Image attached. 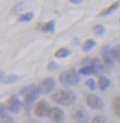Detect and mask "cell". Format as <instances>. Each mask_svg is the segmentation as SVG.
Masks as SVG:
<instances>
[{"mask_svg": "<svg viewBox=\"0 0 120 123\" xmlns=\"http://www.w3.org/2000/svg\"><path fill=\"white\" fill-rule=\"evenodd\" d=\"M1 81L2 83H13V82H16L17 80L19 79L18 76L15 75V74H9L7 76H3V72H1Z\"/></svg>", "mask_w": 120, "mask_h": 123, "instance_id": "9a60e30c", "label": "cell"}, {"mask_svg": "<svg viewBox=\"0 0 120 123\" xmlns=\"http://www.w3.org/2000/svg\"><path fill=\"white\" fill-rule=\"evenodd\" d=\"M86 104L90 108L95 109V110H100V109L103 108V106H104L103 101L99 96H97L96 94H93V93H89L87 95Z\"/></svg>", "mask_w": 120, "mask_h": 123, "instance_id": "8992f818", "label": "cell"}, {"mask_svg": "<svg viewBox=\"0 0 120 123\" xmlns=\"http://www.w3.org/2000/svg\"><path fill=\"white\" fill-rule=\"evenodd\" d=\"M58 80L64 86H75L79 82V77L78 72L74 68H71L60 74Z\"/></svg>", "mask_w": 120, "mask_h": 123, "instance_id": "3957f363", "label": "cell"}, {"mask_svg": "<svg viewBox=\"0 0 120 123\" xmlns=\"http://www.w3.org/2000/svg\"><path fill=\"white\" fill-rule=\"evenodd\" d=\"M49 119L54 123H62L65 119V113L59 107H51V110L48 115Z\"/></svg>", "mask_w": 120, "mask_h": 123, "instance_id": "9c48e42d", "label": "cell"}, {"mask_svg": "<svg viewBox=\"0 0 120 123\" xmlns=\"http://www.w3.org/2000/svg\"><path fill=\"white\" fill-rule=\"evenodd\" d=\"M101 55L103 59V63L105 65V67L108 68H112L114 66V58L112 55V48L109 45H104L101 49Z\"/></svg>", "mask_w": 120, "mask_h": 123, "instance_id": "30bf717a", "label": "cell"}, {"mask_svg": "<svg viewBox=\"0 0 120 123\" xmlns=\"http://www.w3.org/2000/svg\"><path fill=\"white\" fill-rule=\"evenodd\" d=\"M89 64H90V65L94 68V69H95V75H98V74L103 72V71L105 70V68H106L104 63L102 64V61H101L98 57H95V58L91 59Z\"/></svg>", "mask_w": 120, "mask_h": 123, "instance_id": "8fae6325", "label": "cell"}, {"mask_svg": "<svg viewBox=\"0 0 120 123\" xmlns=\"http://www.w3.org/2000/svg\"><path fill=\"white\" fill-rule=\"evenodd\" d=\"M91 123H108V119L103 115H98L91 119Z\"/></svg>", "mask_w": 120, "mask_h": 123, "instance_id": "603a6c76", "label": "cell"}, {"mask_svg": "<svg viewBox=\"0 0 120 123\" xmlns=\"http://www.w3.org/2000/svg\"><path fill=\"white\" fill-rule=\"evenodd\" d=\"M112 55L114 61L120 64V44H116L112 47Z\"/></svg>", "mask_w": 120, "mask_h": 123, "instance_id": "ffe728a7", "label": "cell"}, {"mask_svg": "<svg viewBox=\"0 0 120 123\" xmlns=\"http://www.w3.org/2000/svg\"><path fill=\"white\" fill-rule=\"evenodd\" d=\"M86 85L89 87V89L91 91H95L96 90V83L95 80L93 79H88L86 80Z\"/></svg>", "mask_w": 120, "mask_h": 123, "instance_id": "cb8c5ba5", "label": "cell"}, {"mask_svg": "<svg viewBox=\"0 0 120 123\" xmlns=\"http://www.w3.org/2000/svg\"><path fill=\"white\" fill-rule=\"evenodd\" d=\"M58 68V66H57V64L54 61H51L48 63L47 65V69L49 71H54L56 68Z\"/></svg>", "mask_w": 120, "mask_h": 123, "instance_id": "d4e9b609", "label": "cell"}, {"mask_svg": "<svg viewBox=\"0 0 120 123\" xmlns=\"http://www.w3.org/2000/svg\"><path fill=\"white\" fill-rule=\"evenodd\" d=\"M54 28H55V22H54V20H51L49 22L41 25L40 30L44 32H54Z\"/></svg>", "mask_w": 120, "mask_h": 123, "instance_id": "4fadbf2b", "label": "cell"}, {"mask_svg": "<svg viewBox=\"0 0 120 123\" xmlns=\"http://www.w3.org/2000/svg\"><path fill=\"white\" fill-rule=\"evenodd\" d=\"M118 6H119V2H114L111 6H108L107 8H105L102 11H101L100 14H99V16H107V15H110L111 13L114 12V10H116Z\"/></svg>", "mask_w": 120, "mask_h": 123, "instance_id": "5bb4252c", "label": "cell"}, {"mask_svg": "<svg viewBox=\"0 0 120 123\" xmlns=\"http://www.w3.org/2000/svg\"><path fill=\"white\" fill-rule=\"evenodd\" d=\"M83 0H69V2H71L72 4H75V5H78V4H80Z\"/></svg>", "mask_w": 120, "mask_h": 123, "instance_id": "83f0119b", "label": "cell"}, {"mask_svg": "<svg viewBox=\"0 0 120 123\" xmlns=\"http://www.w3.org/2000/svg\"><path fill=\"white\" fill-rule=\"evenodd\" d=\"M1 123H14V118L11 116L6 115V117H1Z\"/></svg>", "mask_w": 120, "mask_h": 123, "instance_id": "484cf974", "label": "cell"}, {"mask_svg": "<svg viewBox=\"0 0 120 123\" xmlns=\"http://www.w3.org/2000/svg\"><path fill=\"white\" fill-rule=\"evenodd\" d=\"M27 123H40V122L38 120H36V119H30Z\"/></svg>", "mask_w": 120, "mask_h": 123, "instance_id": "f1b7e54d", "label": "cell"}, {"mask_svg": "<svg viewBox=\"0 0 120 123\" xmlns=\"http://www.w3.org/2000/svg\"><path fill=\"white\" fill-rule=\"evenodd\" d=\"M72 118L77 123H88L89 115L82 106H77L72 111Z\"/></svg>", "mask_w": 120, "mask_h": 123, "instance_id": "52a82bcc", "label": "cell"}, {"mask_svg": "<svg viewBox=\"0 0 120 123\" xmlns=\"http://www.w3.org/2000/svg\"><path fill=\"white\" fill-rule=\"evenodd\" d=\"M0 107H1V108H0V110H1V117H6V115H7V111H8L6 105H4V104H1Z\"/></svg>", "mask_w": 120, "mask_h": 123, "instance_id": "4316f807", "label": "cell"}, {"mask_svg": "<svg viewBox=\"0 0 120 123\" xmlns=\"http://www.w3.org/2000/svg\"><path fill=\"white\" fill-rule=\"evenodd\" d=\"M70 54H71V52H70V50L68 49V48L62 47V48H59L54 53V56L57 57V58H66Z\"/></svg>", "mask_w": 120, "mask_h": 123, "instance_id": "e0dca14e", "label": "cell"}, {"mask_svg": "<svg viewBox=\"0 0 120 123\" xmlns=\"http://www.w3.org/2000/svg\"><path fill=\"white\" fill-rule=\"evenodd\" d=\"M95 45H96L95 40H93V39H88V40H86V41L84 42L83 44H82V46H81V47H82V51H83V52H89V51H90Z\"/></svg>", "mask_w": 120, "mask_h": 123, "instance_id": "ac0fdd59", "label": "cell"}, {"mask_svg": "<svg viewBox=\"0 0 120 123\" xmlns=\"http://www.w3.org/2000/svg\"><path fill=\"white\" fill-rule=\"evenodd\" d=\"M6 105L8 111H10L14 114H17L20 111L21 106L23 105V103H21V101L18 99L17 95H12L7 99Z\"/></svg>", "mask_w": 120, "mask_h": 123, "instance_id": "ba28073f", "label": "cell"}, {"mask_svg": "<svg viewBox=\"0 0 120 123\" xmlns=\"http://www.w3.org/2000/svg\"><path fill=\"white\" fill-rule=\"evenodd\" d=\"M92 31L95 33L96 35H103L104 32H105V29L104 27L101 24H97L95 26H93L92 28Z\"/></svg>", "mask_w": 120, "mask_h": 123, "instance_id": "7402d4cb", "label": "cell"}, {"mask_svg": "<svg viewBox=\"0 0 120 123\" xmlns=\"http://www.w3.org/2000/svg\"><path fill=\"white\" fill-rule=\"evenodd\" d=\"M112 110L117 117L120 118V96H116L112 102Z\"/></svg>", "mask_w": 120, "mask_h": 123, "instance_id": "7c38bea8", "label": "cell"}, {"mask_svg": "<svg viewBox=\"0 0 120 123\" xmlns=\"http://www.w3.org/2000/svg\"><path fill=\"white\" fill-rule=\"evenodd\" d=\"M50 110H51L50 105H49V103L47 101H45L44 99L38 101L35 104V105H34V107H33L34 115L38 117H48Z\"/></svg>", "mask_w": 120, "mask_h": 123, "instance_id": "277c9868", "label": "cell"}, {"mask_svg": "<svg viewBox=\"0 0 120 123\" xmlns=\"http://www.w3.org/2000/svg\"><path fill=\"white\" fill-rule=\"evenodd\" d=\"M52 100L58 105L69 106L75 103L76 95L72 91L66 89H58L52 94Z\"/></svg>", "mask_w": 120, "mask_h": 123, "instance_id": "7a4b0ae2", "label": "cell"}, {"mask_svg": "<svg viewBox=\"0 0 120 123\" xmlns=\"http://www.w3.org/2000/svg\"><path fill=\"white\" fill-rule=\"evenodd\" d=\"M98 85L101 91H105L110 85V80L107 79L105 76H101L98 80Z\"/></svg>", "mask_w": 120, "mask_h": 123, "instance_id": "2e32d148", "label": "cell"}, {"mask_svg": "<svg viewBox=\"0 0 120 123\" xmlns=\"http://www.w3.org/2000/svg\"><path fill=\"white\" fill-rule=\"evenodd\" d=\"M55 87V80L53 77H48L43 79L42 81H40V83L38 84L39 91L42 94H47L53 92Z\"/></svg>", "mask_w": 120, "mask_h": 123, "instance_id": "5b68a950", "label": "cell"}, {"mask_svg": "<svg viewBox=\"0 0 120 123\" xmlns=\"http://www.w3.org/2000/svg\"><path fill=\"white\" fill-rule=\"evenodd\" d=\"M78 73L81 74V75H91V74H95V69L90 64H89L87 66H84V67L79 68Z\"/></svg>", "mask_w": 120, "mask_h": 123, "instance_id": "d6986e66", "label": "cell"}, {"mask_svg": "<svg viewBox=\"0 0 120 123\" xmlns=\"http://www.w3.org/2000/svg\"><path fill=\"white\" fill-rule=\"evenodd\" d=\"M119 21H120V20H119Z\"/></svg>", "mask_w": 120, "mask_h": 123, "instance_id": "f546056e", "label": "cell"}, {"mask_svg": "<svg viewBox=\"0 0 120 123\" xmlns=\"http://www.w3.org/2000/svg\"><path fill=\"white\" fill-rule=\"evenodd\" d=\"M34 17V14L32 12H27L25 13V14H22V15H20L19 17H18V21H20V22H29L30 21L32 18Z\"/></svg>", "mask_w": 120, "mask_h": 123, "instance_id": "44dd1931", "label": "cell"}, {"mask_svg": "<svg viewBox=\"0 0 120 123\" xmlns=\"http://www.w3.org/2000/svg\"><path fill=\"white\" fill-rule=\"evenodd\" d=\"M41 92L39 91L38 85L30 84L27 86H24L19 91V95L23 97V106L26 111H30L32 107V105L36 99L38 98L39 94Z\"/></svg>", "mask_w": 120, "mask_h": 123, "instance_id": "6da1fadb", "label": "cell"}]
</instances>
